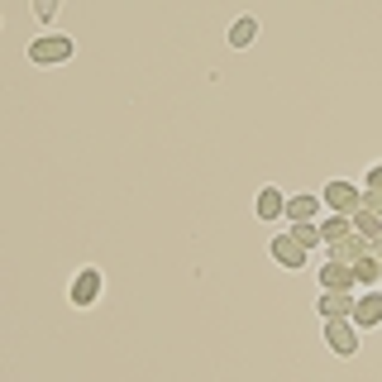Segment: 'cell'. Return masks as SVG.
Masks as SVG:
<instances>
[{"instance_id": "obj_6", "label": "cell", "mask_w": 382, "mask_h": 382, "mask_svg": "<svg viewBox=\"0 0 382 382\" xmlns=\"http://www.w3.org/2000/svg\"><path fill=\"white\" fill-rule=\"evenodd\" d=\"M316 211H320V196H287V215H292V225H311Z\"/></svg>"}, {"instance_id": "obj_9", "label": "cell", "mask_w": 382, "mask_h": 382, "mask_svg": "<svg viewBox=\"0 0 382 382\" xmlns=\"http://www.w3.org/2000/svg\"><path fill=\"white\" fill-rule=\"evenodd\" d=\"M354 306H358V301L339 297V292H325V297H320V311H325V320H339V316H354Z\"/></svg>"}, {"instance_id": "obj_4", "label": "cell", "mask_w": 382, "mask_h": 382, "mask_svg": "<svg viewBox=\"0 0 382 382\" xmlns=\"http://www.w3.org/2000/svg\"><path fill=\"white\" fill-rule=\"evenodd\" d=\"M253 211H258V220H277V215H287V196H282L277 187H263V191H258V206H253Z\"/></svg>"}, {"instance_id": "obj_1", "label": "cell", "mask_w": 382, "mask_h": 382, "mask_svg": "<svg viewBox=\"0 0 382 382\" xmlns=\"http://www.w3.org/2000/svg\"><path fill=\"white\" fill-rule=\"evenodd\" d=\"M72 53H77V43L62 38V34H43V38L29 43V62H67Z\"/></svg>"}, {"instance_id": "obj_3", "label": "cell", "mask_w": 382, "mask_h": 382, "mask_svg": "<svg viewBox=\"0 0 382 382\" xmlns=\"http://www.w3.org/2000/svg\"><path fill=\"white\" fill-rule=\"evenodd\" d=\"M325 339H330V354H339V358L358 354V334L349 320H325Z\"/></svg>"}, {"instance_id": "obj_8", "label": "cell", "mask_w": 382, "mask_h": 382, "mask_svg": "<svg viewBox=\"0 0 382 382\" xmlns=\"http://www.w3.org/2000/svg\"><path fill=\"white\" fill-rule=\"evenodd\" d=\"M378 320H382V292H373L354 306V325H378Z\"/></svg>"}, {"instance_id": "obj_7", "label": "cell", "mask_w": 382, "mask_h": 382, "mask_svg": "<svg viewBox=\"0 0 382 382\" xmlns=\"http://www.w3.org/2000/svg\"><path fill=\"white\" fill-rule=\"evenodd\" d=\"M253 38H258V20H253V15H244V20L229 24V48H248Z\"/></svg>"}, {"instance_id": "obj_10", "label": "cell", "mask_w": 382, "mask_h": 382, "mask_svg": "<svg viewBox=\"0 0 382 382\" xmlns=\"http://www.w3.org/2000/svg\"><path fill=\"white\" fill-rule=\"evenodd\" d=\"M320 282H325V292H339V287H349V282H354V273H349L344 263H330L325 273H320Z\"/></svg>"}, {"instance_id": "obj_5", "label": "cell", "mask_w": 382, "mask_h": 382, "mask_svg": "<svg viewBox=\"0 0 382 382\" xmlns=\"http://www.w3.org/2000/svg\"><path fill=\"white\" fill-rule=\"evenodd\" d=\"M325 206L330 211H358V191L349 182H330L325 187Z\"/></svg>"}, {"instance_id": "obj_13", "label": "cell", "mask_w": 382, "mask_h": 382, "mask_svg": "<svg viewBox=\"0 0 382 382\" xmlns=\"http://www.w3.org/2000/svg\"><path fill=\"white\" fill-rule=\"evenodd\" d=\"M339 234H349V225H344V220H330L325 229H320V239H339Z\"/></svg>"}, {"instance_id": "obj_14", "label": "cell", "mask_w": 382, "mask_h": 382, "mask_svg": "<svg viewBox=\"0 0 382 382\" xmlns=\"http://www.w3.org/2000/svg\"><path fill=\"white\" fill-rule=\"evenodd\" d=\"M368 191H373V196H382V167H373V172H368Z\"/></svg>"}, {"instance_id": "obj_12", "label": "cell", "mask_w": 382, "mask_h": 382, "mask_svg": "<svg viewBox=\"0 0 382 382\" xmlns=\"http://www.w3.org/2000/svg\"><path fill=\"white\" fill-rule=\"evenodd\" d=\"M34 20H43V24L57 20V5H53V0H38V5H34Z\"/></svg>"}, {"instance_id": "obj_11", "label": "cell", "mask_w": 382, "mask_h": 382, "mask_svg": "<svg viewBox=\"0 0 382 382\" xmlns=\"http://www.w3.org/2000/svg\"><path fill=\"white\" fill-rule=\"evenodd\" d=\"M292 234H297V239H301L306 248H316V244H320V229H316V225H297Z\"/></svg>"}, {"instance_id": "obj_2", "label": "cell", "mask_w": 382, "mask_h": 382, "mask_svg": "<svg viewBox=\"0 0 382 382\" xmlns=\"http://www.w3.org/2000/svg\"><path fill=\"white\" fill-rule=\"evenodd\" d=\"M101 268H82V273L72 277V287H67V301L77 306V311H86V306H96V297H101Z\"/></svg>"}]
</instances>
